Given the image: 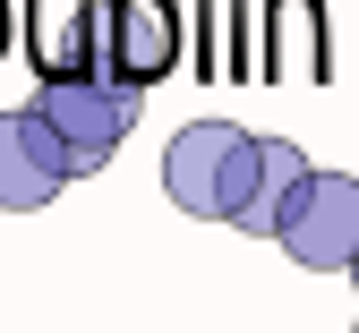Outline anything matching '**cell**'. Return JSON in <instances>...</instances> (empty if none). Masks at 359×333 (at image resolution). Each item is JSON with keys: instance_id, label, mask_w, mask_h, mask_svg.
Instances as JSON below:
<instances>
[{"instance_id": "cell-2", "label": "cell", "mask_w": 359, "mask_h": 333, "mask_svg": "<svg viewBox=\"0 0 359 333\" xmlns=\"http://www.w3.org/2000/svg\"><path fill=\"white\" fill-rule=\"evenodd\" d=\"M34 111L60 128V146L77 154V171H95L103 154H120V137L137 128V86L111 69H69L34 86Z\"/></svg>"}, {"instance_id": "cell-6", "label": "cell", "mask_w": 359, "mask_h": 333, "mask_svg": "<svg viewBox=\"0 0 359 333\" xmlns=\"http://www.w3.org/2000/svg\"><path fill=\"white\" fill-rule=\"evenodd\" d=\"M299 179H308V154L291 146V137H257V179H248V197H240L231 222L274 240V222H283V205L299 197Z\"/></svg>"}, {"instance_id": "cell-5", "label": "cell", "mask_w": 359, "mask_h": 333, "mask_svg": "<svg viewBox=\"0 0 359 333\" xmlns=\"http://www.w3.org/2000/svg\"><path fill=\"white\" fill-rule=\"evenodd\" d=\"M111 69L128 77V86H154V77H171V60H180V18H171V0H111Z\"/></svg>"}, {"instance_id": "cell-8", "label": "cell", "mask_w": 359, "mask_h": 333, "mask_svg": "<svg viewBox=\"0 0 359 333\" xmlns=\"http://www.w3.org/2000/svg\"><path fill=\"white\" fill-rule=\"evenodd\" d=\"M351 333H359V325H351Z\"/></svg>"}, {"instance_id": "cell-7", "label": "cell", "mask_w": 359, "mask_h": 333, "mask_svg": "<svg viewBox=\"0 0 359 333\" xmlns=\"http://www.w3.org/2000/svg\"><path fill=\"white\" fill-rule=\"evenodd\" d=\"M351 282H359V257H351Z\"/></svg>"}, {"instance_id": "cell-3", "label": "cell", "mask_w": 359, "mask_h": 333, "mask_svg": "<svg viewBox=\"0 0 359 333\" xmlns=\"http://www.w3.org/2000/svg\"><path fill=\"white\" fill-rule=\"evenodd\" d=\"M274 248H283L291 265H308V273H351V257H359V179L308 171L299 197H291L283 222H274Z\"/></svg>"}, {"instance_id": "cell-1", "label": "cell", "mask_w": 359, "mask_h": 333, "mask_svg": "<svg viewBox=\"0 0 359 333\" xmlns=\"http://www.w3.org/2000/svg\"><path fill=\"white\" fill-rule=\"evenodd\" d=\"M248 179H257V137L231 128V120H189L171 137V154H163L171 205L197 214V222H231L240 197H248Z\"/></svg>"}, {"instance_id": "cell-4", "label": "cell", "mask_w": 359, "mask_h": 333, "mask_svg": "<svg viewBox=\"0 0 359 333\" xmlns=\"http://www.w3.org/2000/svg\"><path fill=\"white\" fill-rule=\"evenodd\" d=\"M69 179H86V171L60 146L52 120H43L34 103L26 111H0V205H9V214H34V205H52Z\"/></svg>"}]
</instances>
